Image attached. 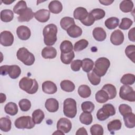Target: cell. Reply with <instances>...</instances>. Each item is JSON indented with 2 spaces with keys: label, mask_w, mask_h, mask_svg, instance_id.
Returning <instances> with one entry per match:
<instances>
[{
  "label": "cell",
  "mask_w": 135,
  "mask_h": 135,
  "mask_svg": "<svg viewBox=\"0 0 135 135\" xmlns=\"http://www.w3.org/2000/svg\"><path fill=\"white\" fill-rule=\"evenodd\" d=\"M57 27L54 24H49L44 27L43 30L44 42L48 46L54 45L57 41Z\"/></svg>",
  "instance_id": "6da1fadb"
},
{
  "label": "cell",
  "mask_w": 135,
  "mask_h": 135,
  "mask_svg": "<svg viewBox=\"0 0 135 135\" xmlns=\"http://www.w3.org/2000/svg\"><path fill=\"white\" fill-rule=\"evenodd\" d=\"M20 88L28 94L35 93L38 89V84L35 79L23 77L19 82Z\"/></svg>",
  "instance_id": "7a4b0ae2"
},
{
  "label": "cell",
  "mask_w": 135,
  "mask_h": 135,
  "mask_svg": "<svg viewBox=\"0 0 135 135\" xmlns=\"http://www.w3.org/2000/svg\"><path fill=\"white\" fill-rule=\"evenodd\" d=\"M94 64L93 71L100 77L104 76L110 66L109 60L106 57H102L98 59Z\"/></svg>",
  "instance_id": "3957f363"
},
{
  "label": "cell",
  "mask_w": 135,
  "mask_h": 135,
  "mask_svg": "<svg viewBox=\"0 0 135 135\" xmlns=\"http://www.w3.org/2000/svg\"><path fill=\"white\" fill-rule=\"evenodd\" d=\"M16 56L18 60L26 65H32L35 62L34 55L25 47L20 48L17 52Z\"/></svg>",
  "instance_id": "277c9868"
},
{
  "label": "cell",
  "mask_w": 135,
  "mask_h": 135,
  "mask_svg": "<svg viewBox=\"0 0 135 135\" xmlns=\"http://www.w3.org/2000/svg\"><path fill=\"white\" fill-rule=\"evenodd\" d=\"M64 114L69 118H73L77 113L76 102L72 98L66 99L63 103Z\"/></svg>",
  "instance_id": "5b68a950"
},
{
  "label": "cell",
  "mask_w": 135,
  "mask_h": 135,
  "mask_svg": "<svg viewBox=\"0 0 135 135\" xmlns=\"http://www.w3.org/2000/svg\"><path fill=\"white\" fill-rule=\"evenodd\" d=\"M14 124L18 129H31L34 127L35 123L30 116H22L16 119Z\"/></svg>",
  "instance_id": "8992f818"
},
{
  "label": "cell",
  "mask_w": 135,
  "mask_h": 135,
  "mask_svg": "<svg viewBox=\"0 0 135 135\" xmlns=\"http://www.w3.org/2000/svg\"><path fill=\"white\" fill-rule=\"evenodd\" d=\"M119 96L124 100L129 102L135 101V92L133 88L129 85H123L120 87Z\"/></svg>",
  "instance_id": "52a82bcc"
},
{
  "label": "cell",
  "mask_w": 135,
  "mask_h": 135,
  "mask_svg": "<svg viewBox=\"0 0 135 135\" xmlns=\"http://www.w3.org/2000/svg\"><path fill=\"white\" fill-rule=\"evenodd\" d=\"M14 42L13 34L8 31H4L0 34V43L4 46H11Z\"/></svg>",
  "instance_id": "ba28073f"
},
{
  "label": "cell",
  "mask_w": 135,
  "mask_h": 135,
  "mask_svg": "<svg viewBox=\"0 0 135 135\" xmlns=\"http://www.w3.org/2000/svg\"><path fill=\"white\" fill-rule=\"evenodd\" d=\"M56 128L57 130L62 131L64 133H67L70 132L72 128V123L69 119L61 118L57 122Z\"/></svg>",
  "instance_id": "9c48e42d"
},
{
  "label": "cell",
  "mask_w": 135,
  "mask_h": 135,
  "mask_svg": "<svg viewBox=\"0 0 135 135\" xmlns=\"http://www.w3.org/2000/svg\"><path fill=\"white\" fill-rule=\"evenodd\" d=\"M123 33L120 30L114 31L110 36V41L114 45H119L124 41Z\"/></svg>",
  "instance_id": "30bf717a"
},
{
  "label": "cell",
  "mask_w": 135,
  "mask_h": 135,
  "mask_svg": "<svg viewBox=\"0 0 135 135\" xmlns=\"http://www.w3.org/2000/svg\"><path fill=\"white\" fill-rule=\"evenodd\" d=\"M16 34L20 39L24 41L28 40L31 35L30 28L24 25L20 26L17 28Z\"/></svg>",
  "instance_id": "8fae6325"
},
{
  "label": "cell",
  "mask_w": 135,
  "mask_h": 135,
  "mask_svg": "<svg viewBox=\"0 0 135 135\" xmlns=\"http://www.w3.org/2000/svg\"><path fill=\"white\" fill-rule=\"evenodd\" d=\"M50 17V12L45 9H41L34 13V17L36 20L41 23L46 22Z\"/></svg>",
  "instance_id": "7c38bea8"
},
{
  "label": "cell",
  "mask_w": 135,
  "mask_h": 135,
  "mask_svg": "<svg viewBox=\"0 0 135 135\" xmlns=\"http://www.w3.org/2000/svg\"><path fill=\"white\" fill-rule=\"evenodd\" d=\"M43 91L49 94H53L57 91V86L56 84L51 81L44 82L42 85Z\"/></svg>",
  "instance_id": "4fadbf2b"
},
{
  "label": "cell",
  "mask_w": 135,
  "mask_h": 135,
  "mask_svg": "<svg viewBox=\"0 0 135 135\" xmlns=\"http://www.w3.org/2000/svg\"><path fill=\"white\" fill-rule=\"evenodd\" d=\"M59 102L54 98H49L45 101V107L49 112H56L59 109Z\"/></svg>",
  "instance_id": "5bb4252c"
},
{
  "label": "cell",
  "mask_w": 135,
  "mask_h": 135,
  "mask_svg": "<svg viewBox=\"0 0 135 135\" xmlns=\"http://www.w3.org/2000/svg\"><path fill=\"white\" fill-rule=\"evenodd\" d=\"M34 16V13L31 8L27 7L19 15L17 19L20 22H28Z\"/></svg>",
  "instance_id": "9a60e30c"
},
{
  "label": "cell",
  "mask_w": 135,
  "mask_h": 135,
  "mask_svg": "<svg viewBox=\"0 0 135 135\" xmlns=\"http://www.w3.org/2000/svg\"><path fill=\"white\" fill-rule=\"evenodd\" d=\"M42 56L44 59H54L56 56V50L52 46L45 47L41 52Z\"/></svg>",
  "instance_id": "2e32d148"
},
{
  "label": "cell",
  "mask_w": 135,
  "mask_h": 135,
  "mask_svg": "<svg viewBox=\"0 0 135 135\" xmlns=\"http://www.w3.org/2000/svg\"><path fill=\"white\" fill-rule=\"evenodd\" d=\"M92 34L94 39L97 41H103L107 37V34L104 30L100 27H97L94 28Z\"/></svg>",
  "instance_id": "e0dca14e"
},
{
  "label": "cell",
  "mask_w": 135,
  "mask_h": 135,
  "mask_svg": "<svg viewBox=\"0 0 135 135\" xmlns=\"http://www.w3.org/2000/svg\"><path fill=\"white\" fill-rule=\"evenodd\" d=\"M88 14L86 8L83 7H78L74 11L73 16L76 20L82 21L87 17Z\"/></svg>",
  "instance_id": "ac0fdd59"
},
{
  "label": "cell",
  "mask_w": 135,
  "mask_h": 135,
  "mask_svg": "<svg viewBox=\"0 0 135 135\" xmlns=\"http://www.w3.org/2000/svg\"><path fill=\"white\" fill-rule=\"evenodd\" d=\"M49 11L53 14H59L61 12L63 9L62 3L59 1H51L48 6Z\"/></svg>",
  "instance_id": "d6986e66"
},
{
  "label": "cell",
  "mask_w": 135,
  "mask_h": 135,
  "mask_svg": "<svg viewBox=\"0 0 135 135\" xmlns=\"http://www.w3.org/2000/svg\"><path fill=\"white\" fill-rule=\"evenodd\" d=\"M123 117L124 124L127 128L131 129L135 127V115L133 113H128L123 115Z\"/></svg>",
  "instance_id": "ffe728a7"
},
{
  "label": "cell",
  "mask_w": 135,
  "mask_h": 135,
  "mask_svg": "<svg viewBox=\"0 0 135 135\" xmlns=\"http://www.w3.org/2000/svg\"><path fill=\"white\" fill-rule=\"evenodd\" d=\"M66 32L70 37L72 38H76L82 35V30L79 26L74 24L66 30Z\"/></svg>",
  "instance_id": "44dd1931"
},
{
  "label": "cell",
  "mask_w": 135,
  "mask_h": 135,
  "mask_svg": "<svg viewBox=\"0 0 135 135\" xmlns=\"http://www.w3.org/2000/svg\"><path fill=\"white\" fill-rule=\"evenodd\" d=\"M11 120L9 117H2L0 119V129L3 132H8L11 129Z\"/></svg>",
  "instance_id": "7402d4cb"
},
{
  "label": "cell",
  "mask_w": 135,
  "mask_h": 135,
  "mask_svg": "<svg viewBox=\"0 0 135 135\" xmlns=\"http://www.w3.org/2000/svg\"><path fill=\"white\" fill-rule=\"evenodd\" d=\"M21 73V70L19 66L17 65H9L8 74L9 77L13 79L17 78Z\"/></svg>",
  "instance_id": "603a6c76"
},
{
  "label": "cell",
  "mask_w": 135,
  "mask_h": 135,
  "mask_svg": "<svg viewBox=\"0 0 135 135\" xmlns=\"http://www.w3.org/2000/svg\"><path fill=\"white\" fill-rule=\"evenodd\" d=\"M5 112L10 115H15L18 112V107L17 104L12 102L7 103L4 107Z\"/></svg>",
  "instance_id": "cb8c5ba5"
},
{
  "label": "cell",
  "mask_w": 135,
  "mask_h": 135,
  "mask_svg": "<svg viewBox=\"0 0 135 135\" xmlns=\"http://www.w3.org/2000/svg\"><path fill=\"white\" fill-rule=\"evenodd\" d=\"M102 89L107 93L110 100L113 99L116 97L117 90L113 85L111 84H106L103 86Z\"/></svg>",
  "instance_id": "d4e9b609"
},
{
  "label": "cell",
  "mask_w": 135,
  "mask_h": 135,
  "mask_svg": "<svg viewBox=\"0 0 135 135\" xmlns=\"http://www.w3.org/2000/svg\"><path fill=\"white\" fill-rule=\"evenodd\" d=\"M134 5L131 1L124 0L122 1L119 5L120 10L124 13H128L132 11Z\"/></svg>",
  "instance_id": "484cf974"
},
{
  "label": "cell",
  "mask_w": 135,
  "mask_h": 135,
  "mask_svg": "<svg viewBox=\"0 0 135 135\" xmlns=\"http://www.w3.org/2000/svg\"><path fill=\"white\" fill-rule=\"evenodd\" d=\"M75 24L74 20L72 17L66 16L63 17L60 21V25L62 28L67 30L70 27Z\"/></svg>",
  "instance_id": "4316f807"
},
{
  "label": "cell",
  "mask_w": 135,
  "mask_h": 135,
  "mask_svg": "<svg viewBox=\"0 0 135 135\" xmlns=\"http://www.w3.org/2000/svg\"><path fill=\"white\" fill-rule=\"evenodd\" d=\"M14 17V12L11 9H3L1 12V20L4 22H9Z\"/></svg>",
  "instance_id": "83f0119b"
},
{
  "label": "cell",
  "mask_w": 135,
  "mask_h": 135,
  "mask_svg": "<svg viewBox=\"0 0 135 135\" xmlns=\"http://www.w3.org/2000/svg\"><path fill=\"white\" fill-rule=\"evenodd\" d=\"M95 98L96 101L100 103H105V102L108 101V100H109L108 94L104 90L102 89L98 91L95 93Z\"/></svg>",
  "instance_id": "f1b7e54d"
},
{
  "label": "cell",
  "mask_w": 135,
  "mask_h": 135,
  "mask_svg": "<svg viewBox=\"0 0 135 135\" xmlns=\"http://www.w3.org/2000/svg\"><path fill=\"white\" fill-rule=\"evenodd\" d=\"M60 86L62 90L68 92H71L75 89L74 84L72 81L68 80H65L61 81Z\"/></svg>",
  "instance_id": "f546056e"
},
{
  "label": "cell",
  "mask_w": 135,
  "mask_h": 135,
  "mask_svg": "<svg viewBox=\"0 0 135 135\" xmlns=\"http://www.w3.org/2000/svg\"><path fill=\"white\" fill-rule=\"evenodd\" d=\"M78 92L81 98H87L90 96L91 90L89 86L86 85H81L79 87Z\"/></svg>",
  "instance_id": "4dcf8cb0"
},
{
  "label": "cell",
  "mask_w": 135,
  "mask_h": 135,
  "mask_svg": "<svg viewBox=\"0 0 135 135\" xmlns=\"http://www.w3.org/2000/svg\"><path fill=\"white\" fill-rule=\"evenodd\" d=\"M44 112L41 109H37L32 113V119L35 124H40L44 118Z\"/></svg>",
  "instance_id": "1f68e13d"
},
{
  "label": "cell",
  "mask_w": 135,
  "mask_h": 135,
  "mask_svg": "<svg viewBox=\"0 0 135 135\" xmlns=\"http://www.w3.org/2000/svg\"><path fill=\"white\" fill-rule=\"evenodd\" d=\"M119 23V20L115 17H111L107 19L104 22L105 26L109 30L115 28Z\"/></svg>",
  "instance_id": "d6a6232c"
},
{
  "label": "cell",
  "mask_w": 135,
  "mask_h": 135,
  "mask_svg": "<svg viewBox=\"0 0 135 135\" xmlns=\"http://www.w3.org/2000/svg\"><path fill=\"white\" fill-rule=\"evenodd\" d=\"M60 49L61 53H68L73 51V46L70 41L64 40L61 43Z\"/></svg>",
  "instance_id": "836d02e7"
},
{
  "label": "cell",
  "mask_w": 135,
  "mask_h": 135,
  "mask_svg": "<svg viewBox=\"0 0 135 135\" xmlns=\"http://www.w3.org/2000/svg\"><path fill=\"white\" fill-rule=\"evenodd\" d=\"M94 62L93 61L89 58H85L82 60V68L83 71L89 73L93 68Z\"/></svg>",
  "instance_id": "e575fe53"
},
{
  "label": "cell",
  "mask_w": 135,
  "mask_h": 135,
  "mask_svg": "<svg viewBox=\"0 0 135 135\" xmlns=\"http://www.w3.org/2000/svg\"><path fill=\"white\" fill-rule=\"evenodd\" d=\"M135 81L134 75L131 73H127L124 74L121 78L120 82L124 85H132Z\"/></svg>",
  "instance_id": "d590c367"
},
{
  "label": "cell",
  "mask_w": 135,
  "mask_h": 135,
  "mask_svg": "<svg viewBox=\"0 0 135 135\" xmlns=\"http://www.w3.org/2000/svg\"><path fill=\"white\" fill-rule=\"evenodd\" d=\"M121 122L119 119L113 120L110 121L107 125V128L108 130L112 132L115 131L119 130L121 128Z\"/></svg>",
  "instance_id": "8d00e7d4"
},
{
  "label": "cell",
  "mask_w": 135,
  "mask_h": 135,
  "mask_svg": "<svg viewBox=\"0 0 135 135\" xmlns=\"http://www.w3.org/2000/svg\"><path fill=\"white\" fill-rule=\"evenodd\" d=\"M80 121L84 124L89 125L90 124L93 120L92 115L89 112H82L80 115Z\"/></svg>",
  "instance_id": "74e56055"
},
{
  "label": "cell",
  "mask_w": 135,
  "mask_h": 135,
  "mask_svg": "<svg viewBox=\"0 0 135 135\" xmlns=\"http://www.w3.org/2000/svg\"><path fill=\"white\" fill-rule=\"evenodd\" d=\"M74 53L72 51L68 53H61L60 59L62 62L65 64H69L72 62V61L74 57Z\"/></svg>",
  "instance_id": "f35d334b"
},
{
  "label": "cell",
  "mask_w": 135,
  "mask_h": 135,
  "mask_svg": "<svg viewBox=\"0 0 135 135\" xmlns=\"http://www.w3.org/2000/svg\"><path fill=\"white\" fill-rule=\"evenodd\" d=\"M27 8L26 2L24 1H20L14 6L13 12L16 14L20 15L21 13Z\"/></svg>",
  "instance_id": "ab89813d"
},
{
  "label": "cell",
  "mask_w": 135,
  "mask_h": 135,
  "mask_svg": "<svg viewBox=\"0 0 135 135\" xmlns=\"http://www.w3.org/2000/svg\"><path fill=\"white\" fill-rule=\"evenodd\" d=\"M89 44V42L85 39H81L77 41L74 45V50L76 52H79L82 51L85 49Z\"/></svg>",
  "instance_id": "60d3db41"
},
{
  "label": "cell",
  "mask_w": 135,
  "mask_h": 135,
  "mask_svg": "<svg viewBox=\"0 0 135 135\" xmlns=\"http://www.w3.org/2000/svg\"><path fill=\"white\" fill-rule=\"evenodd\" d=\"M87 76L89 81L92 85H97L100 83L101 77L97 75L93 71L88 73Z\"/></svg>",
  "instance_id": "b9f144b4"
},
{
  "label": "cell",
  "mask_w": 135,
  "mask_h": 135,
  "mask_svg": "<svg viewBox=\"0 0 135 135\" xmlns=\"http://www.w3.org/2000/svg\"><path fill=\"white\" fill-rule=\"evenodd\" d=\"M90 13L92 15L95 20H99L103 18L105 15V11L101 8H95L92 10Z\"/></svg>",
  "instance_id": "7bdbcfd3"
},
{
  "label": "cell",
  "mask_w": 135,
  "mask_h": 135,
  "mask_svg": "<svg viewBox=\"0 0 135 135\" xmlns=\"http://www.w3.org/2000/svg\"><path fill=\"white\" fill-rule=\"evenodd\" d=\"M126 56L134 63L135 59V46L134 45H129L125 49Z\"/></svg>",
  "instance_id": "ee69618b"
},
{
  "label": "cell",
  "mask_w": 135,
  "mask_h": 135,
  "mask_svg": "<svg viewBox=\"0 0 135 135\" xmlns=\"http://www.w3.org/2000/svg\"><path fill=\"white\" fill-rule=\"evenodd\" d=\"M102 109L105 114L109 117L114 115L115 113V110L114 106L110 103L104 104Z\"/></svg>",
  "instance_id": "f6af8a7d"
},
{
  "label": "cell",
  "mask_w": 135,
  "mask_h": 135,
  "mask_svg": "<svg viewBox=\"0 0 135 135\" xmlns=\"http://www.w3.org/2000/svg\"><path fill=\"white\" fill-rule=\"evenodd\" d=\"M19 107L23 111H27L31 107V103L30 101L27 99H23L18 102Z\"/></svg>",
  "instance_id": "bcb514c9"
},
{
  "label": "cell",
  "mask_w": 135,
  "mask_h": 135,
  "mask_svg": "<svg viewBox=\"0 0 135 135\" xmlns=\"http://www.w3.org/2000/svg\"><path fill=\"white\" fill-rule=\"evenodd\" d=\"M90 132L92 135H102L103 128L100 124H94L90 128Z\"/></svg>",
  "instance_id": "7dc6e473"
},
{
  "label": "cell",
  "mask_w": 135,
  "mask_h": 135,
  "mask_svg": "<svg viewBox=\"0 0 135 135\" xmlns=\"http://www.w3.org/2000/svg\"><path fill=\"white\" fill-rule=\"evenodd\" d=\"M94 104L91 101H84L81 104V109L85 112H92L94 110Z\"/></svg>",
  "instance_id": "c3c4849f"
},
{
  "label": "cell",
  "mask_w": 135,
  "mask_h": 135,
  "mask_svg": "<svg viewBox=\"0 0 135 135\" xmlns=\"http://www.w3.org/2000/svg\"><path fill=\"white\" fill-rule=\"evenodd\" d=\"M132 24H133V21L131 19L129 18L124 17L122 19L121 23L119 25V27L120 29H122L123 30H128L131 27Z\"/></svg>",
  "instance_id": "681fc988"
},
{
  "label": "cell",
  "mask_w": 135,
  "mask_h": 135,
  "mask_svg": "<svg viewBox=\"0 0 135 135\" xmlns=\"http://www.w3.org/2000/svg\"><path fill=\"white\" fill-rule=\"evenodd\" d=\"M119 111L122 115H124L128 113L132 112V109L128 104H121L119 107Z\"/></svg>",
  "instance_id": "f907efd6"
},
{
  "label": "cell",
  "mask_w": 135,
  "mask_h": 135,
  "mask_svg": "<svg viewBox=\"0 0 135 135\" xmlns=\"http://www.w3.org/2000/svg\"><path fill=\"white\" fill-rule=\"evenodd\" d=\"M82 66V61L80 60H75L71 63V68L72 70L75 72L79 71Z\"/></svg>",
  "instance_id": "816d5d0a"
},
{
  "label": "cell",
  "mask_w": 135,
  "mask_h": 135,
  "mask_svg": "<svg viewBox=\"0 0 135 135\" xmlns=\"http://www.w3.org/2000/svg\"><path fill=\"white\" fill-rule=\"evenodd\" d=\"M94 22H95L94 18H93L92 15L90 13L88 14V15L84 20L81 21V22L83 25H84L85 26H91L92 24H93Z\"/></svg>",
  "instance_id": "f5cc1de1"
},
{
  "label": "cell",
  "mask_w": 135,
  "mask_h": 135,
  "mask_svg": "<svg viewBox=\"0 0 135 135\" xmlns=\"http://www.w3.org/2000/svg\"><path fill=\"white\" fill-rule=\"evenodd\" d=\"M97 117L100 121H104L107 119L109 117L107 116L102 110V108H100L97 113Z\"/></svg>",
  "instance_id": "db71d44e"
},
{
  "label": "cell",
  "mask_w": 135,
  "mask_h": 135,
  "mask_svg": "<svg viewBox=\"0 0 135 135\" xmlns=\"http://www.w3.org/2000/svg\"><path fill=\"white\" fill-rule=\"evenodd\" d=\"M134 27L132 28L129 30L128 32V38L130 41L132 42L135 41V37H134Z\"/></svg>",
  "instance_id": "11a10c76"
},
{
  "label": "cell",
  "mask_w": 135,
  "mask_h": 135,
  "mask_svg": "<svg viewBox=\"0 0 135 135\" xmlns=\"http://www.w3.org/2000/svg\"><path fill=\"white\" fill-rule=\"evenodd\" d=\"M8 67H9V65H7L1 66L0 67L1 74L2 75H6V74H8Z\"/></svg>",
  "instance_id": "9f6ffc18"
},
{
  "label": "cell",
  "mask_w": 135,
  "mask_h": 135,
  "mask_svg": "<svg viewBox=\"0 0 135 135\" xmlns=\"http://www.w3.org/2000/svg\"><path fill=\"white\" fill-rule=\"evenodd\" d=\"M76 134L78 135H80V134H86L87 135L88 134V133H87V131H86V130L84 128V127H82V128H80V129H79L76 132Z\"/></svg>",
  "instance_id": "6f0895ef"
},
{
  "label": "cell",
  "mask_w": 135,
  "mask_h": 135,
  "mask_svg": "<svg viewBox=\"0 0 135 135\" xmlns=\"http://www.w3.org/2000/svg\"><path fill=\"white\" fill-rule=\"evenodd\" d=\"M114 2V1H109V0H105V1H99V2L103 5H111L113 2Z\"/></svg>",
  "instance_id": "680465c9"
},
{
  "label": "cell",
  "mask_w": 135,
  "mask_h": 135,
  "mask_svg": "<svg viewBox=\"0 0 135 135\" xmlns=\"http://www.w3.org/2000/svg\"><path fill=\"white\" fill-rule=\"evenodd\" d=\"M6 99V95H5V94H3V93H1V94H0V100H1L0 103H3L5 101Z\"/></svg>",
  "instance_id": "91938a15"
},
{
  "label": "cell",
  "mask_w": 135,
  "mask_h": 135,
  "mask_svg": "<svg viewBox=\"0 0 135 135\" xmlns=\"http://www.w3.org/2000/svg\"><path fill=\"white\" fill-rule=\"evenodd\" d=\"M14 2V1H10V0H5V1H3V2L6 5H9L11 3H13Z\"/></svg>",
  "instance_id": "94428289"
},
{
  "label": "cell",
  "mask_w": 135,
  "mask_h": 135,
  "mask_svg": "<svg viewBox=\"0 0 135 135\" xmlns=\"http://www.w3.org/2000/svg\"><path fill=\"white\" fill-rule=\"evenodd\" d=\"M53 134H62V135H64V133L62 131L59 130H56L55 132H54Z\"/></svg>",
  "instance_id": "6125c7cd"
}]
</instances>
